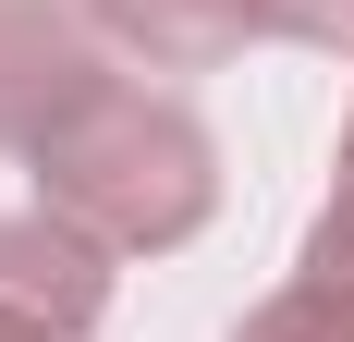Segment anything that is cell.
<instances>
[{
	"mask_svg": "<svg viewBox=\"0 0 354 342\" xmlns=\"http://www.w3.org/2000/svg\"><path fill=\"white\" fill-rule=\"evenodd\" d=\"M37 208H62L73 233H98L110 257H171L208 233L220 208V147L183 98L147 86H98L62 135L37 147Z\"/></svg>",
	"mask_w": 354,
	"mask_h": 342,
	"instance_id": "cell-1",
	"label": "cell"
},
{
	"mask_svg": "<svg viewBox=\"0 0 354 342\" xmlns=\"http://www.w3.org/2000/svg\"><path fill=\"white\" fill-rule=\"evenodd\" d=\"M0 306L37 318V330H62V342H86V330H98V306H110V244L73 233L62 208L0 220Z\"/></svg>",
	"mask_w": 354,
	"mask_h": 342,
	"instance_id": "cell-2",
	"label": "cell"
},
{
	"mask_svg": "<svg viewBox=\"0 0 354 342\" xmlns=\"http://www.w3.org/2000/svg\"><path fill=\"white\" fill-rule=\"evenodd\" d=\"M86 12H98V37H122V49H147V62H171V73H208L245 37H281L269 0H86Z\"/></svg>",
	"mask_w": 354,
	"mask_h": 342,
	"instance_id": "cell-3",
	"label": "cell"
},
{
	"mask_svg": "<svg viewBox=\"0 0 354 342\" xmlns=\"http://www.w3.org/2000/svg\"><path fill=\"white\" fill-rule=\"evenodd\" d=\"M232 342H354V306H342V294H318V281H293V294H269Z\"/></svg>",
	"mask_w": 354,
	"mask_h": 342,
	"instance_id": "cell-4",
	"label": "cell"
},
{
	"mask_svg": "<svg viewBox=\"0 0 354 342\" xmlns=\"http://www.w3.org/2000/svg\"><path fill=\"white\" fill-rule=\"evenodd\" d=\"M306 281L354 306V171H342V196L318 208V233H306Z\"/></svg>",
	"mask_w": 354,
	"mask_h": 342,
	"instance_id": "cell-5",
	"label": "cell"
},
{
	"mask_svg": "<svg viewBox=\"0 0 354 342\" xmlns=\"http://www.w3.org/2000/svg\"><path fill=\"white\" fill-rule=\"evenodd\" d=\"M0 342H62V330H37V318H12V306H0Z\"/></svg>",
	"mask_w": 354,
	"mask_h": 342,
	"instance_id": "cell-6",
	"label": "cell"
},
{
	"mask_svg": "<svg viewBox=\"0 0 354 342\" xmlns=\"http://www.w3.org/2000/svg\"><path fill=\"white\" fill-rule=\"evenodd\" d=\"M342 171H354V123H342Z\"/></svg>",
	"mask_w": 354,
	"mask_h": 342,
	"instance_id": "cell-7",
	"label": "cell"
}]
</instances>
